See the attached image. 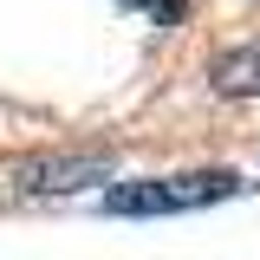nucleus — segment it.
<instances>
[{
  "instance_id": "f257e3e1",
  "label": "nucleus",
  "mask_w": 260,
  "mask_h": 260,
  "mask_svg": "<svg viewBox=\"0 0 260 260\" xmlns=\"http://www.w3.org/2000/svg\"><path fill=\"white\" fill-rule=\"evenodd\" d=\"M247 182L234 169H176V176H150V182H117L104 195L111 215H189V208H208V202H228Z\"/></svg>"
},
{
  "instance_id": "f03ea898",
  "label": "nucleus",
  "mask_w": 260,
  "mask_h": 260,
  "mask_svg": "<svg viewBox=\"0 0 260 260\" xmlns=\"http://www.w3.org/2000/svg\"><path fill=\"white\" fill-rule=\"evenodd\" d=\"M111 176V156H39V162H20L13 182L20 189H78V182H104Z\"/></svg>"
},
{
  "instance_id": "7ed1b4c3",
  "label": "nucleus",
  "mask_w": 260,
  "mask_h": 260,
  "mask_svg": "<svg viewBox=\"0 0 260 260\" xmlns=\"http://www.w3.org/2000/svg\"><path fill=\"white\" fill-rule=\"evenodd\" d=\"M208 78H215V91H221V98H260V39L228 46L221 59L208 65Z\"/></svg>"
},
{
  "instance_id": "20e7f679",
  "label": "nucleus",
  "mask_w": 260,
  "mask_h": 260,
  "mask_svg": "<svg viewBox=\"0 0 260 260\" xmlns=\"http://www.w3.org/2000/svg\"><path fill=\"white\" fill-rule=\"evenodd\" d=\"M124 7H137V13H150L156 26H176V20L189 13V0H124Z\"/></svg>"
}]
</instances>
